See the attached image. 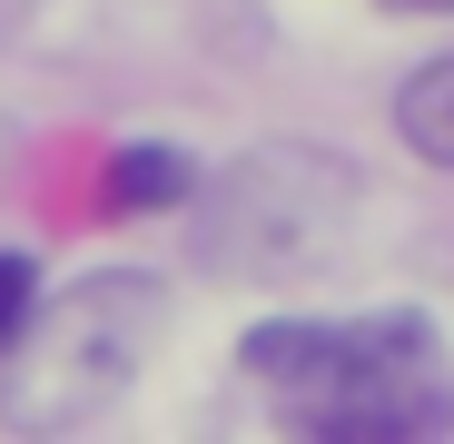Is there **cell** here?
<instances>
[{
    "instance_id": "6da1fadb",
    "label": "cell",
    "mask_w": 454,
    "mask_h": 444,
    "mask_svg": "<svg viewBox=\"0 0 454 444\" xmlns=\"http://www.w3.org/2000/svg\"><path fill=\"white\" fill-rule=\"evenodd\" d=\"M247 376L326 444H415L444 425V336L415 307L386 316H277L247 336Z\"/></svg>"
},
{
    "instance_id": "7a4b0ae2",
    "label": "cell",
    "mask_w": 454,
    "mask_h": 444,
    "mask_svg": "<svg viewBox=\"0 0 454 444\" xmlns=\"http://www.w3.org/2000/svg\"><path fill=\"white\" fill-rule=\"evenodd\" d=\"M159 316H168L159 286L129 277V267L69 286L50 316H30V326L11 336V425L59 434V425L109 415V405L129 395V376H138L148 336H159Z\"/></svg>"
},
{
    "instance_id": "3957f363",
    "label": "cell",
    "mask_w": 454,
    "mask_h": 444,
    "mask_svg": "<svg viewBox=\"0 0 454 444\" xmlns=\"http://www.w3.org/2000/svg\"><path fill=\"white\" fill-rule=\"evenodd\" d=\"M395 129H405V148H415V159L454 168V50H444V59H425L415 80L395 90Z\"/></svg>"
},
{
    "instance_id": "277c9868",
    "label": "cell",
    "mask_w": 454,
    "mask_h": 444,
    "mask_svg": "<svg viewBox=\"0 0 454 444\" xmlns=\"http://www.w3.org/2000/svg\"><path fill=\"white\" fill-rule=\"evenodd\" d=\"M198 198V168L178 148H119L109 159V207H188Z\"/></svg>"
},
{
    "instance_id": "5b68a950",
    "label": "cell",
    "mask_w": 454,
    "mask_h": 444,
    "mask_svg": "<svg viewBox=\"0 0 454 444\" xmlns=\"http://www.w3.org/2000/svg\"><path fill=\"white\" fill-rule=\"evenodd\" d=\"M40 316V267L30 257H0V355H11V336Z\"/></svg>"
},
{
    "instance_id": "8992f818",
    "label": "cell",
    "mask_w": 454,
    "mask_h": 444,
    "mask_svg": "<svg viewBox=\"0 0 454 444\" xmlns=\"http://www.w3.org/2000/svg\"><path fill=\"white\" fill-rule=\"evenodd\" d=\"M0 188H11V119H0Z\"/></svg>"
},
{
    "instance_id": "52a82bcc",
    "label": "cell",
    "mask_w": 454,
    "mask_h": 444,
    "mask_svg": "<svg viewBox=\"0 0 454 444\" xmlns=\"http://www.w3.org/2000/svg\"><path fill=\"white\" fill-rule=\"evenodd\" d=\"M405 11H454V0H405Z\"/></svg>"
}]
</instances>
